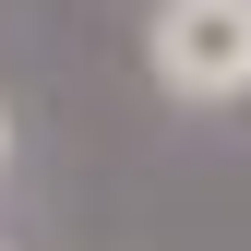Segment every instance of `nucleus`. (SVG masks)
Segmentation results:
<instances>
[{
  "label": "nucleus",
  "instance_id": "f257e3e1",
  "mask_svg": "<svg viewBox=\"0 0 251 251\" xmlns=\"http://www.w3.org/2000/svg\"><path fill=\"white\" fill-rule=\"evenodd\" d=\"M144 60L179 108H239L251 96V0H155Z\"/></svg>",
  "mask_w": 251,
  "mask_h": 251
}]
</instances>
